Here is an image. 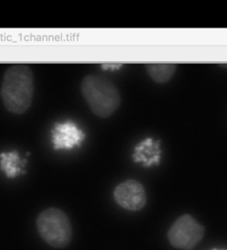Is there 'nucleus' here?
Listing matches in <instances>:
<instances>
[{
	"mask_svg": "<svg viewBox=\"0 0 227 250\" xmlns=\"http://www.w3.org/2000/svg\"><path fill=\"white\" fill-rule=\"evenodd\" d=\"M34 75L28 65L15 64L3 76L0 96L5 109L15 115L29 110L34 96Z\"/></svg>",
	"mask_w": 227,
	"mask_h": 250,
	"instance_id": "nucleus-1",
	"label": "nucleus"
},
{
	"mask_svg": "<svg viewBox=\"0 0 227 250\" xmlns=\"http://www.w3.org/2000/svg\"><path fill=\"white\" fill-rule=\"evenodd\" d=\"M83 99L92 113L100 118H107L121 104V95L115 83L102 75H88L81 83Z\"/></svg>",
	"mask_w": 227,
	"mask_h": 250,
	"instance_id": "nucleus-2",
	"label": "nucleus"
},
{
	"mask_svg": "<svg viewBox=\"0 0 227 250\" xmlns=\"http://www.w3.org/2000/svg\"><path fill=\"white\" fill-rule=\"evenodd\" d=\"M36 226L41 239L54 249H64L72 240V226L67 214L57 208H49L39 214Z\"/></svg>",
	"mask_w": 227,
	"mask_h": 250,
	"instance_id": "nucleus-3",
	"label": "nucleus"
},
{
	"mask_svg": "<svg viewBox=\"0 0 227 250\" xmlns=\"http://www.w3.org/2000/svg\"><path fill=\"white\" fill-rule=\"evenodd\" d=\"M204 227L190 215L178 218L168 232L169 243L174 248L192 250L198 245L204 235Z\"/></svg>",
	"mask_w": 227,
	"mask_h": 250,
	"instance_id": "nucleus-4",
	"label": "nucleus"
},
{
	"mask_svg": "<svg viewBox=\"0 0 227 250\" xmlns=\"http://www.w3.org/2000/svg\"><path fill=\"white\" fill-rule=\"evenodd\" d=\"M116 203L127 210L138 211L145 207L146 193L139 181L128 179L118 185L114 192Z\"/></svg>",
	"mask_w": 227,
	"mask_h": 250,
	"instance_id": "nucleus-5",
	"label": "nucleus"
},
{
	"mask_svg": "<svg viewBox=\"0 0 227 250\" xmlns=\"http://www.w3.org/2000/svg\"><path fill=\"white\" fill-rule=\"evenodd\" d=\"M85 135L78 125L72 122L56 124L52 131V141L54 149H72L84 140Z\"/></svg>",
	"mask_w": 227,
	"mask_h": 250,
	"instance_id": "nucleus-6",
	"label": "nucleus"
},
{
	"mask_svg": "<svg viewBox=\"0 0 227 250\" xmlns=\"http://www.w3.org/2000/svg\"><path fill=\"white\" fill-rule=\"evenodd\" d=\"M160 155L159 144L148 139L136 147L133 158L136 163H143L145 166H151L159 163Z\"/></svg>",
	"mask_w": 227,
	"mask_h": 250,
	"instance_id": "nucleus-7",
	"label": "nucleus"
},
{
	"mask_svg": "<svg viewBox=\"0 0 227 250\" xmlns=\"http://www.w3.org/2000/svg\"><path fill=\"white\" fill-rule=\"evenodd\" d=\"M26 160H21L16 151L0 154V168L7 178H16L21 173Z\"/></svg>",
	"mask_w": 227,
	"mask_h": 250,
	"instance_id": "nucleus-8",
	"label": "nucleus"
},
{
	"mask_svg": "<svg viewBox=\"0 0 227 250\" xmlns=\"http://www.w3.org/2000/svg\"><path fill=\"white\" fill-rule=\"evenodd\" d=\"M145 67L151 79L157 83L169 82L177 70V65L172 63H150Z\"/></svg>",
	"mask_w": 227,
	"mask_h": 250,
	"instance_id": "nucleus-9",
	"label": "nucleus"
},
{
	"mask_svg": "<svg viewBox=\"0 0 227 250\" xmlns=\"http://www.w3.org/2000/svg\"><path fill=\"white\" fill-rule=\"evenodd\" d=\"M122 66V64H111V65H108V64H103L102 67L103 68H118Z\"/></svg>",
	"mask_w": 227,
	"mask_h": 250,
	"instance_id": "nucleus-10",
	"label": "nucleus"
},
{
	"mask_svg": "<svg viewBox=\"0 0 227 250\" xmlns=\"http://www.w3.org/2000/svg\"><path fill=\"white\" fill-rule=\"evenodd\" d=\"M212 250H218V249H213Z\"/></svg>",
	"mask_w": 227,
	"mask_h": 250,
	"instance_id": "nucleus-11",
	"label": "nucleus"
}]
</instances>
